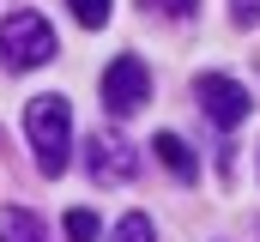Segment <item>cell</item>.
<instances>
[{
	"label": "cell",
	"instance_id": "cell-1",
	"mask_svg": "<svg viewBox=\"0 0 260 242\" xmlns=\"http://www.w3.org/2000/svg\"><path fill=\"white\" fill-rule=\"evenodd\" d=\"M24 133H30V152H37V170L43 176H61L67 170V152H73V109L67 97H30L24 109Z\"/></svg>",
	"mask_w": 260,
	"mask_h": 242
},
{
	"label": "cell",
	"instance_id": "cell-2",
	"mask_svg": "<svg viewBox=\"0 0 260 242\" xmlns=\"http://www.w3.org/2000/svg\"><path fill=\"white\" fill-rule=\"evenodd\" d=\"M0 60H6L12 73H30V67L55 60V31H49V18L30 12V6L6 12V18H0Z\"/></svg>",
	"mask_w": 260,
	"mask_h": 242
},
{
	"label": "cell",
	"instance_id": "cell-3",
	"mask_svg": "<svg viewBox=\"0 0 260 242\" xmlns=\"http://www.w3.org/2000/svg\"><path fill=\"white\" fill-rule=\"evenodd\" d=\"M145 97H151V73H145V60L115 55L109 67H103V103H109V115H133V109H145Z\"/></svg>",
	"mask_w": 260,
	"mask_h": 242
},
{
	"label": "cell",
	"instance_id": "cell-4",
	"mask_svg": "<svg viewBox=\"0 0 260 242\" xmlns=\"http://www.w3.org/2000/svg\"><path fill=\"white\" fill-rule=\"evenodd\" d=\"M194 97H200V109L218 121V127H242L248 109H254V97H248L230 73H200V79H194Z\"/></svg>",
	"mask_w": 260,
	"mask_h": 242
},
{
	"label": "cell",
	"instance_id": "cell-5",
	"mask_svg": "<svg viewBox=\"0 0 260 242\" xmlns=\"http://www.w3.org/2000/svg\"><path fill=\"white\" fill-rule=\"evenodd\" d=\"M85 170H91V182H133V170H139V152H133L121 133H91L85 139Z\"/></svg>",
	"mask_w": 260,
	"mask_h": 242
},
{
	"label": "cell",
	"instance_id": "cell-6",
	"mask_svg": "<svg viewBox=\"0 0 260 242\" xmlns=\"http://www.w3.org/2000/svg\"><path fill=\"white\" fill-rule=\"evenodd\" d=\"M151 152H157V164H164L176 182H194V152H188L176 133H157V139H151Z\"/></svg>",
	"mask_w": 260,
	"mask_h": 242
},
{
	"label": "cell",
	"instance_id": "cell-7",
	"mask_svg": "<svg viewBox=\"0 0 260 242\" xmlns=\"http://www.w3.org/2000/svg\"><path fill=\"white\" fill-rule=\"evenodd\" d=\"M0 242H49V236H43V218H37V212L6 206V212H0Z\"/></svg>",
	"mask_w": 260,
	"mask_h": 242
},
{
	"label": "cell",
	"instance_id": "cell-8",
	"mask_svg": "<svg viewBox=\"0 0 260 242\" xmlns=\"http://www.w3.org/2000/svg\"><path fill=\"white\" fill-rule=\"evenodd\" d=\"M67 6H73V18H79L85 31H103V24H109V6H115V0H67Z\"/></svg>",
	"mask_w": 260,
	"mask_h": 242
},
{
	"label": "cell",
	"instance_id": "cell-9",
	"mask_svg": "<svg viewBox=\"0 0 260 242\" xmlns=\"http://www.w3.org/2000/svg\"><path fill=\"white\" fill-rule=\"evenodd\" d=\"M109 242H157V230H151L145 212H127V218L115 224V236H109Z\"/></svg>",
	"mask_w": 260,
	"mask_h": 242
},
{
	"label": "cell",
	"instance_id": "cell-10",
	"mask_svg": "<svg viewBox=\"0 0 260 242\" xmlns=\"http://www.w3.org/2000/svg\"><path fill=\"white\" fill-rule=\"evenodd\" d=\"M67 242H97V212L73 206V212H67Z\"/></svg>",
	"mask_w": 260,
	"mask_h": 242
},
{
	"label": "cell",
	"instance_id": "cell-11",
	"mask_svg": "<svg viewBox=\"0 0 260 242\" xmlns=\"http://www.w3.org/2000/svg\"><path fill=\"white\" fill-rule=\"evenodd\" d=\"M230 12H236V24H242V31L260 24V0H230Z\"/></svg>",
	"mask_w": 260,
	"mask_h": 242
},
{
	"label": "cell",
	"instance_id": "cell-12",
	"mask_svg": "<svg viewBox=\"0 0 260 242\" xmlns=\"http://www.w3.org/2000/svg\"><path fill=\"white\" fill-rule=\"evenodd\" d=\"M151 6H157V12H170V18H182V12H194L200 0H151Z\"/></svg>",
	"mask_w": 260,
	"mask_h": 242
}]
</instances>
